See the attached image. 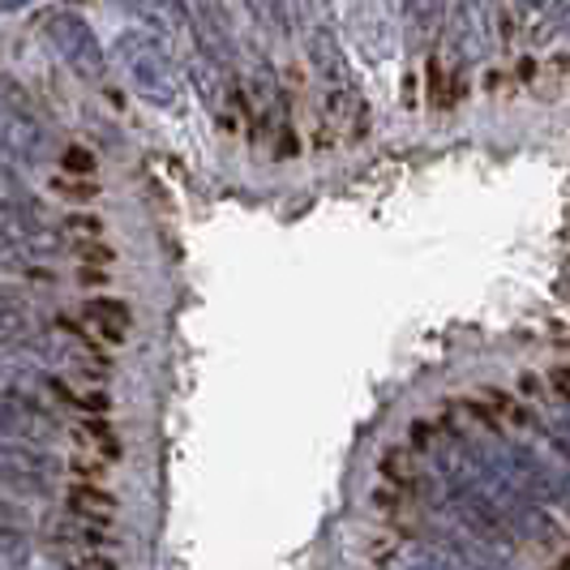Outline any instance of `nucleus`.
<instances>
[{"instance_id": "nucleus-11", "label": "nucleus", "mask_w": 570, "mask_h": 570, "mask_svg": "<svg viewBox=\"0 0 570 570\" xmlns=\"http://www.w3.org/2000/svg\"><path fill=\"white\" fill-rule=\"evenodd\" d=\"M446 9H451V0H407L403 4V30L412 35V43H425L433 39L442 22H446Z\"/></svg>"}, {"instance_id": "nucleus-14", "label": "nucleus", "mask_w": 570, "mask_h": 570, "mask_svg": "<svg viewBox=\"0 0 570 570\" xmlns=\"http://www.w3.org/2000/svg\"><path fill=\"white\" fill-rule=\"evenodd\" d=\"M73 442H78L82 451H90V455L108 459V463H116V455H120V442H116L112 425H108V421H99V416L78 421V429H73Z\"/></svg>"}, {"instance_id": "nucleus-23", "label": "nucleus", "mask_w": 570, "mask_h": 570, "mask_svg": "<svg viewBox=\"0 0 570 570\" xmlns=\"http://www.w3.org/2000/svg\"><path fill=\"white\" fill-rule=\"evenodd\" d=\"M403 4H407V0H391V9H395V13H403Z\"/></svg>"}, {"instance_id": "nucleus-21", "label": "nucleus", "mask_w": 570, "mask_h": 570, "mask_svg": "<svg viewBox=\"0 0 570 570\" xmlns=\"http://www.w3.org/2000/svg\"><path fill=\"white\" fill-rule=\"evenodd\" d=\"M549 13H553V27L570 30V0H549Z\"/></svg>"}, {"instance_id": "nucleus-6", "label": "nucleus", "mask_w": 570, "mask_h": 570, "mask_svg": "<svg viewBox=\"0 0 570 570\" xmlns=\"http://www.w3.org/2000/svg\"><path fill=\"white\" fill-rule=\"evenodd\" d=\"M43 30H48V43H52L60 57H65V65H69L78 78H86V82H99V78L108 73L104 43L95 39V30L86 27V18H78V13H52Z\"/></svg>"}, {"instance_id": "nucleus-15", "label": "nucleus", "mask_w": 570, "mask_h": 570, "mask_svg": "<svg viewBox=\"0 0 570 570\" xmlns=\"http://www.w3.org/2000/svg\"><path fill=\"white\" fill-rule=\"evenodd\" d=\"M502 4L523 30H537V39H549V30H558L553 13H549V0H502Z\"/></svg>"}, {"instance_id": "nucleus-8", "label": "nucleus", "mask_w": 570, "mask_h": 570, "mask_svg": "<svg viewBox=\"0 0 570 570\" xmlns=\"http://www.w3.org/2000/svg\"><path fill=\"white\" fill-rule=\"evenodd\" d=\"M48 155V129L30 112L13 108L9 99H0V164L22 159V164H39Z\"/></svg>"}, {"instance_id": "nucleus-17", "label": "nucleus", "mask_w": 570, "mask_h": 570, "mask_svg": "<svg viewBox=\"0 0 570 570\" xmlns=\"http://www.w3.org/2000/svg\"><path fill=\"white\" fill-rule=\"evenodd\" d=\"M30 528V514L18 507V502H9L4 493H0V541H22Z\"/></svg>"}, {"instance_id": "nucleus-10", "label": "nucleus", "mask_w": 570, "mask_h": 570, "mask_svg": "<svg viewBox=\"0 0 570 570\" xmlns=\"http://www.w3.org/2000/svg\"><path fill=\"white\" fill-rule=\"evenodd\" d=\"M544 455H549V472H553V507L570 514V442L558 429L541 421Z\"/></svg>"}, {"instance_id": "nucleus-9", "label": "nucleus", "mask_w": 570, "mask_h": 570, "mask_svg": "<svg viewBox=\"0 0 570 570\" xmlns=\"http://www.w3.org/2000/svg\"><path fill=\"white\" fill-rule=\"evenodd\" d=\"M0 429L9 438H18V442H35V438H52L57 433L52 416L43 412V403L27 395V391H13V386L0 400Z\"/></svg>"}, {"instance_id": "nucleus-16", "label": "nucleus", "mask_w": 570, "mask_h": 570, "mask_svg": "<svg viewBox=\"0 0 570 570\" xmlns=\"http://www.w3.org/2000/svg\"><path fill=\"white\" fill-rule=\"evenodd\" d=\"M30 335V314L27 305L9 292H0V343H22Z\"/></svg>"}, {"instance_id": "nucleus-1", "label": "nucleus", "mask_w": 570, "mask_h": 570, "mask_svg": "<svg viewBox=\"0 0 570 570\" xmlns=\"http://www.w3.org/2000/svg\"><path fill=\"white\" fill-rule=\"evenodd\" d=\"M116 69L125 73V82L142 95L146 104L155 108H171L176 95H180V73H176V60L164 48L159 35L150 30H125L112 43Z\"/></svg>"}, {"instance_id": "nucleus-7", "label": "nucleus", "mask_w": 570, "mask_h": 570, "mask_svg": "<svg viewBox=\"0 0 570 570\" xmlns=\"http://www.w3.org/2000/svg\"><path fill=\"white\" fill-rule=\"evenodd\" d=\"M171 4H176V13L185 18V27L194 35L198 52L224 60L232 69V30H228V22H224L219 0H171Z\"/></svg>"}, {"instance_id": "nucleus-19", "label": "nucleus", "mask_w": 570, "mask_h": 570, "mask_svg": "<svg viewBox=\"0 0 570 570\" xmlns=\"http://www.w3.org/2000/svg\"><path fill=\"white\" fill-rule=\"evenodd\" d=\"M279 9H284L287 30H301L305 18H309V0H279Z\"/></svg>"}, {"instance_id": "nucleus-18", "label": "nucleus", "mask_w": 570, "mask_h": 570, "mask_svg": "<svg viewBox=\"0 0 570 570\" xmlns=\"http://www.w3.org/2000/svg\"><path fill=\"white\" fill-rule=\"evenodd\" d=\"M245 4H249V13H254L266 30H279V35H287V22H284L279 0H245Z\"/></svg>"}, {"instance_id": "nucleus-12", "label": "nucleus", "mask_w": 570, "mask_h": 570, "mask_svg": "<svg viewBox=\"0 0 570 570\" xmlns=\"http://www.w3.org/2000/svg\"><path fill=\"white\" fill-rule=\"evenodd\" d=\"M69 511L82 514V519H95V523H104V519H112V514L120 511V502H116V493L99 489L95 481H78V485L69 489Z\"/></svg>"}, {"instance_id": "nucleus-22", "label": "nucleus", "mask_w": 570, "mask_h": 570, "mask_svg": "<svg viewBox=\"0 0 570 570\" xmlns=\"http://www.w3.org/2000/svg\"><path fill=\"white\" fill-rule=\"evenodd\" d=\"M30 0H0V13H13V9H27Z\"/></svg>"}, {"instance_id": "nucleus-3", "label": "nucleus", "mask_w": 570, "mask_h": 570, "mask_svg": "<svg viewBox=\"0 0 570 570\" xmlns=\"http://www.w3.org/2000/svg\"><path fill=\"white\" fill-rule=\"evenodd\" d=\"M382 570H511L502 549L485 544L463 528V537H451L442 544H407L400 553H391Z\"/></svg>"}, {"instance_id": "nucleus-5", "label": "nucleus", "mask_w": 570, "mask_h": 570, "mask_svg": "<svg viewBox=\"0 0 570 570\" xmlns=\"http://www.w3.org/2000/svg\"><path fill=\"white\" fill-rule=\"evenodd\" d=\"M60 481V459L18 442V438H4L0 442V485L13 489V493H27V498H52Z\"/></svg>"}, {"instance_id": "nucleus-2", "label": "nucleus", "mask_w": 570, "mask_h": 570, "mask_svg": "<svg viewBox=\"0 0 570 570\" xmlns=\"http://www.w3.org/2000/svg\"><path fill=\"white\" fill-rule=\"evenodd\" d=\"M305 52H309L314 78L322 82V95H326V116L340 129H352L365 116V99L356 95V82H352V69H347L340 39L331 35V27L314 22V27L305 30Z\"/></svg>"}, {"instance_id": "nucleus-13", "label": "nucleus", "mask_w": 570, "mask_h": 570, "mask_svg": "<svg viewBox=\"0 0 570 570\" xmlns=\"http://www.w3.org/2000/svg\"><path fill=\"white\" fill-rule=\"evenodd\" d=\"M82 317L104 335V340L120 343L125 335H129V309L120 305V301H90L82 309Z\"/></svg>"}, {"instance_id": "nucleus-4", "label": "nucleus", "mask_w": 570, "mask_h": 570, "mask_svg": "<svg viewBox=\"0 0 570 570\" xmlns=\"http://www.w3.org/2000/svg\"><path fill=\"white\" fill-rule=\"evenodd\" d=\"M442 52L455 69H472L493 52V13L485 0H451L442 22Z\"/></svg>"}, {"instance_id": "nucleus-20", "label": "nucleus", "mask_w": 570, "mask_h": 570, "mask_svg": "<svg viewBox=\"0 0 570 570\" xmlns=\"http://www.w3.org/2000/svg\"><path fill=\"white\" fill-rule=\"evenodd\" d=\"M22 249H27L22 240H13L9 232H0V262H4V266H13V262H22Z\"/></svg>"}]
</instances>
